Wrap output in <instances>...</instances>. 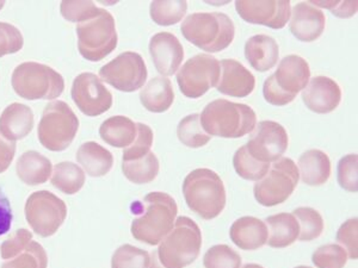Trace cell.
<instances>
[{"label": "cell", "mask_w": 358, "mask_h": 268, "mask_svg": "<svg viewBox=\"0 0 358 268\" xmlns=\"http://www.w3.org/2000/svg\"><path fill=\"white\" fill-rule=\"evenodd\" d=\"M202 247V232L187 216L176 220L171 232L150 255L148 268H185L194 264Z\"/></svg>", "instance_id": "obj_1"}, {"label": "cell", "mask_w": 358, "mask_h": 268, "mask_svg": "<svg viewBox=\"0 0 358 268\" xmlns=\"http://www.w3.org/2000/svg\"><path fill=\"white\" fill-rule=\"evenodd\" d=\"M200 122L210 137L239 138L255 131L257 116L246 104L216 99L204 107Z\"/></svg>", "instance_id": "obj_2"}, {"label": "cell", "mask_w": 358, "mask_h": 268, "mask_svg": "<svg viewBox=\"0 0 358 268\" xmlns=\"http://www.w3.org/2000/svg\"><path fill=\"white\" fill-rule=\"evenodd\" d=\"M183 195L189 209L206 221L220 215L227 200L224 181L209 168H197L187 175Z\"/></svg>", "instance_id": "obj_3"}, {"label": "cell", "mask_w": 358, "mask_h": 268, "mask_svg": "<svg viewBox=\"0 0 358 268\" xmlns=\"http://www.w3.org/2000/svg\"><path fill=\"white\" fill-rule=\"evenodd\" d=\"M145 211L131 223L135 240L157 246L175 225L178 207L175 198L165 192H152L143 198Z\"/></svg>", "instance_id": "obj_4"}, {"label": "cell", "mask_w": 358, "mask_h": 268, "mask_svg": "<svg viewBox=\"0 0 358 268\" xmlns=\"http://www.w3.org/2000/svg\"><path fill=\"white\" fill-rule=\"evenodd\" d=\"M185 40L209 53H219L232 45L236 27L222 13H192L180 27Z\"/></svg>", "instance_id": "obj_5"}, {"label": "cell", "mask_w": 358, "mask_h": 268, "mask_svg": "<svg viewBox=\"0 0 358 268\" xmlns=\"http://www.w3.org/2000/svg\"><path fill=\"white\" fill-rule=\"evenodd\" d=\"M310 77V65L305 59L299 55L285 57L276 72L265 80L263 86L265 100L275 106L289 104L308 85Z\"/></svg>", "instance_id": "obj_6"}, {"label": "cell", "mask_w": 358, "mask_h": 268, "mask_svg": "<svg viewBox=\"0 0 358 268\" xmlns=\"http://www.w3.org/2000/svg\"><path fill=\"white\" fill-rule=\"evenodd\" d=\"M11 84L15 92L28 100H52L60 97L65 89L62 74L37 62H24L17 66Z\"/></svg>", "instance_id": "obj_7"}, {"label": "cell", "mask_w": 358, "mask_h": 268, "mask_svg": "<svg viewBox=\"0 0 358 268\" xmlns=\"http://www.w3.org/2000/svg\"><path fill=\"white\" fill-rule=\"evenodd\" d=\"M77 35L79 53L89 61H101L117 47L114 17L103 8L97 16L78 23Z\"/></svg>", "instance_id": "obj_8"}, {"label": "cell", "mask_w": 358, "mask_h": 268, "mask_svg": "<svg viewBox=\"0 0 358 268\" xmlns=\"http://www.w3.org/2000/svg\"><path fill=\"white\" fill-rule=\"evenodd\" d=\"M78 129L79 119L77 114L65 102L55 100L45 106L38 123L37 135L45 149L62 151L72 144Z\"/></svg>", "instance_id": "obj_9"}, {"label": "cell", "mask_w": 358, "mask_h": 268, "mask_svg": "<svg viewBox=\"0 0 358 268\" xmlns=\"http://www.w3.org/2000/svg\"><path fill=\"white\" fill-rule=\"evenodd\" d=\"M300 179L296 163L289 158H281L273 163L268 175L257 181L253 193L263 207H276L293 195Z\"/></svg>", "instance_id": "obj_10"}, {"label": "cell", "mask_w": 358, "mask_h": 268, "mask_svg": "<svg viewBox=\"0 0 358 268\" xmlns=\"http://www.w3.org/2000/svg\"><path fill=\"white\" fill-rule=\"evenodd\" d=\"M220 62L208 54H199L189 59L177 73L180 92L187 98L199 99L220 80Z\"/></svg>", "instance_id": "obj_11"}, {"label": "cell", "mask_w": 358, "mask_h": 268, "mask_svg": "<svg viewBox=\"0 0 358 268\" xmlns=\"http://www.w3.org/2000/svg\"><path fill=\"white\" fill-rule=\"evenodd\" d=\"M25 217L37 235L49 237L65 222L67 207L52 192H34L25 204Z\"/></svg>", "instance_id": "obj_12"}, {"label": "cell", "mask_w": 358, "mask_h": 268, "mask_svg": "<svg viewBox=\"0 0 358 268\" xmlns=\"http://www.w3.org/2000/svg\"><path fill=\"white\" fill-rule=\"evenodd\" d=\"M148 75L143 57L134 52L120 54L99 69L103 82L122 92H134L145 85Z\"/></svg>", "instance_id": "obj_13"}, {"label": "cell", "mask_w": 358, "mask_h": 268, "mask_svg": "<svg viewBox=\"0 0 358 268\" xmlns=\"http://www.w3.org/2000/svg\"><path fill=\"white\" fill-rule=\"evenodd\" d=\"M71 94L78 109L89 117L104 114L113 106V94L94 73L79 74Z\"/></svg>", "instance_id": "obj_14"}, {"label": "cell", "mask_w": 358, "mask_h": 268, "mask_svg": "<svg viewBox=\"0 0 358 268\" xmlns=\"http://www.w3.org/2000/svg\"><path fill=\"white\" fill-rule=\"evenodd\" d=\"M288 143L289 137L283 126L273 121H263L258 123L246 148L258 161L271 163L283 156Z\"/></svg>", "instance_id": "obj_15"}, {"label": "cell", "mask_w": 358, "mask_h": 268, "mask_svg": "<svg viewBox=\"0 0 358 268\" xmlns=\"http://www.w3.org/2000/svg\"><path fill=\"white\" fill-rule=\"evenodd\" d=\"M236 13L248 23L259 24L268 28L280 30L290 20L292 6L288 0H271V1H236Z\"/></svg>", "instance_id": "obj_16"}, {"label": "cell", "mask_w": 358, "mask_h": 268, "mask_svg": "<svg viewBox=\"0 0 358 268\" xmlns=\"http://www.w3.org/2000/svg\"><path fill=\"white\" fill-rule=\"evenodd\" d=\"M150 54L155 68L164 77L173 75L184 59L183 45L171 33L155 34L150 41Z\"/></svg>", "instance_id": "obj_17"}, {"label": "cell", "mask_w": 358, "mask_h": 268, "mask_svg": "<svg viewBox=\"0 0 358 268\" xmlns=\"http://www.w3.org/2000/svg\"><path fill=\"white\" fill-rule=\"evenodd\" d=\"M302 100L315 114H330L342 100V89L331 77H315L306 86Z\"/></svg>", "instance_id": "obj_18"}, {"label": "cell", "mask_w": 358, "mask_h": 268, "mask_svg": "<svg viewBox=\"0 0 358 268\" xmlns=\"http://www.w3.org/2000/svg\"><path fill=\"white\" fill-rule=\"evenodd\" d=\"M289 21L290 31L299 41H315L325 30V13L310 3L295 5L292 10V20Z\"/></svg>", "instance_id": "obj_19"}, {"label": "cell", "mask_w": 358, "mask_h": 268, "mask_svg": "<svg viewBox=\"0 0 358 268\" xmlns=\"http://www.w3.org/2000/svg\"><path fill=\"white\" fill-rule=\"evenodd\" d=\"M220 67L222 75L216 86L220 94L234 98H245L252 94L256 79L243 64L228 59L220 62Z\"/></svg>", "instance_id": "obj_20"}, {"label": "cell", "mask_w": 358, "mask_h": 268, "mask_svg": "<svg viewBox=\"0 0 358 268\" xmlns=\"http://www.w3.org/2000/svg\"><path fill=\"white\" fill-rule=\"evenodd\" d=\"M233 244L243 251H257L268 242L266 224L252 216H245L236 220L229 229Z\"/></svg>", "instance_id": "obj_21"}, {"label": "cell", "mask_w": 358, "mask_h": 268, "mask_svg": "<svg viewBox=\"0 0 358 268\" xmlns=\"http://www.w3.org/2000/svg\"><path fill=\"white\" fill-rule=\"evenodd\" d=\"M34 128V112L20 103L8 105L0 116V133L8 141L27 137Z\"/></svg>", "instance_id": "obj_22"}, {"label": "cell", "mask_w": 358, "mask_h": 268, "mask_svg": "<svg viewBox=\"0 0 358 268\" xmlns=\"http://www.w3.org/2000/svg\"><path fill=\"white\" fill-rule=\"evenodd\" d=\"M245 57L252 68L258 72H268L277 65L280 49L273 37L261 34L246 41Z\"/></svg>", "instance_id": "obj_23"}, {"label": "cell", "mask_w": 358, "mask_h": 268, "mask_svg": "<svg viewBox=\"0 0 358 268\" xmlns=\"http://www.w3.org/2000/svg\"><path fill=\"white\" fill-rule=\"evenodd\" d=\"M297 168L302 181L310 186L324 185L331 177L330 158L319 149H310L303 153L299 158Z\"/></svg>", "instance_id": "obj_24"}, {"label": "cell", "mask_w": 358, "mask_h": 268, "mask_svg": "<svg viewBox=\"0 0 358 268\" xmlns=\"http://www.w3.org/2000/svg\"><path fill=\"white\" fill-rule=\"evenodd\" d=\"M140 100L145 109L153 114H163L175 100L172 84L167 77H155L140 92Z\"/></svg>", "instance_id": "obj_25"}, {"label": "cell", "mask_w": 358, "mask_h": 268, "mask_svg": "<svg viewBox=\"0 0 358 268\" xmlns=\"http://www.w3.org/2000/svg\"><path fill=\"white\" fill-rule=\"evenodd\" d=\"M18 178L29 186H37L48 181L52 172L49 158L35 151H25L16 165Z\"/></svg>", "instance_id": "obj_26"}, {"label": "cell", "mask_w": 358, "mask_h": 268, "mask_svg": "<svg viewBox=\"0 0 358 268\" xmlns=\"http://www.w3.org/2000/svg\"><path fill=\"white\" fill-rule=\"evenodd\" d=\"M77 161L84 168L86 174L99 178L111 171L114 165V156L101 144L86 142L78 149Z\"/></svg>", "instance_id": "obj_27"}, {"label": "cell", "mask_w": 358, "mask_h": 268, "mask_svg": "<svg viewBox=\"0 0 358 268\" xmlns=\"http://www.w3.org/2000/svg\"><path fill=\"white\" fill-rule=\"evenodd\" d=\"M268 237L266 244L270 247L282 249L292 246L300 235V225L293 214H277L266 218Z\"/></svg>", "instance_id": "obj_28"}, {"label": "cell", "mask_w": 358, "mask_h": 268, "mask_svg": "<svg viewBox=\"0 0 358 268\" xmlns=\"http://www.w3.org/2000/svg\"><path fill=\"white\" fill-rule=\"evenodd\" d=\"M138 134L136 124L131 118L114 116L108 118L99 128V135L103 141L115 148H127L134 142Z\"/></svg>", "instance_id": "obj_29"}, {"label": "cell", "mask_w": 358, "mask_h": 268, "mask_svg": "<svg viewBox=\"0 0 358 268\" xmlns=\"http://www.w3.org/2000/svg\"><path fill=\"white\" fill-rule=\"evenodd\" d=\"M52 184L65 195H76L85 184V173L77 163H57L54 167Z\"/></svg>", "instance_id": "obj_30"}, {"label": "cell", "mask_w": 358, "mask_h": 268, "mask_svg": "<svg viewBox=\"0 0 358 268\" xmlns=\"http://www.w3.org/2000/svg\"><path fill=\"white\" fill-rule=\"evenodd\" d=\"M123 174L131 183L148 184L152 183L159 173V160L153 151L143 158L133 161H123Z\"/></svg>", "instance_id": "obj_31"}, {"label": "cell", "mask_w": 358, "mask_h": 268, "mask_svg": "<svg viewBox=\"0 0 358 268\" xmlns=\"http://www.w3.org/2000/svg\"><path fill=\"white\" fill-rule=\"evenodd\" d=\"M233 166L238 175L245 180L259 181L268 174L270 163H261L250 154L246 146H243L233 156Z\"/></svg>", "instance_id": "obj_32"}, {"label": "cell", "mask_w": 358, "mask_h": 268, "mask_svg": "<svg viewBox=\"0 0 358 268\" xmlns=\"http://www.w3.org/2000/svg\"><path fill=\"white\" fill-rule=\"evenodd\" d=\"M187 3L183 0L175 1H153L150 8L152 20L155 23L162 27L175 25L183 20L187 13Z\"/></svg>", "instance_id": "obj_33"}, {"label": "cell", "mask_w": 358, "mask_h": 268, "mask_svg": "<svg viewBox=\"0 0 358 268\" xmlns=\"http://www.w3.org/2000/svg\"><path fill=\"white\" fill-rule=\"evenodd\" d=\"M177 136L184 146L189 148H201L210 141V136L206 134L201 126L200 114H189L179 122Z\"/></svg>", "instance_id": "obj_34"}, {"label": "cell", "mask_w": 358, "mask_h": 268, "mask_svg": "<svg viewBox=\"0 0 358 268\" xmlns=\"http://www.w3.org/2000/svg\"><path fill=\"white\" fill-rule=\"evenodd\" d=\"M299 225H300V235L297 240L302 242H310L315 240L324 232V220L322 216L313 207H297L294 210Z\"/></svg>", "instance_id": "obj_35"}, {"label": "cell", "mask_w": 358, "mask_h": 268, "mask_svg": "<svg viewBox=\"0 0 358 268\" xmlns=\"http://www.w3.org/2000/svg\"><path fill=\"white\" fill-rule=\"evenodd\" d=\"M48 256L45 248L35 241H31L23 252L10 260L5 261L1 268H47Z\"/></svg>", "instance_id": "obj_36"}, {"label": "cell", "mask_w": 358, "mask_h": 268, "mask_svg": "<svg viewBox=\"0 0 358 268\" xmlns=\"http://www.w3.org/2000/svg\"><path fill=\"white\" fill-rule=\"evenodd\" d=\"M150 253L131 244H123L116 249L111 259V268H148Z\"/></svg>", "instance_id": "obj_37"}, {"label": "cell", "mask_w": 358, "mask_h": 268, "mask_svg": "<svg viewBox=\"0 0 358 268\" xmlns=\"http://www.w3.org/2000/svg\"><path fill=\"white\" fill-rule=\"evenodd\" d=\"M204 268H241V256L227 246L216 244L203 256Z\"/></svg>", "instance_id": "obj_38"}, {"label": "cell", "mask_w": 358, "mask_h": 268, "mask_svg": "<svg viewBox=\"0 0 358 268\" xmlns=\"http://www.w3.org/2000/svg\"><path fill=\"white\" fill-rule=\"evenodd\" d=\"M312 261L317 268H344L348 262V253L339 244H325L313 253Z\"/></svg>", "instance_id": "obj_39"}, {"label": "cell", "mask_w": 358, "mask_h": 268, "mask_svg": "<svg viewBox=\"0 0 358 268\" xmlns=\"http://www.w3.org/2000/svg\"><path fill=\"white\" fill-rule=\"evenodd\" d=\"M136 129H138V134H136L134 142L131 143V146L124 148V151H123V161L138 160L151 151L153 140H155L153 131L143 123H138Z\"/></svg>", "instance_id": "obj_40"}, {"label": "cell", "mask_w": 358, "mask_h": 268, "mask_svg": "<svg viewBox=\"0 0 358 268\" xmlns=\"http://www.w3.org/2000/svg\"><path fill=\"white\" fill-rule=\"evenodd\" d=\"M337 179L339 186L348 192L358 191V155L349 154L338 163Z\"/></svg>", "instance_id": "obj_41"}, {"label": "cell", "mask_w": 358, "mask_h": 268, "mask_svg": "<svg viewBox=\"0 0 358 268\" xmlns=\"http://www.w3.org/2000/svg\"><path fill=\"white\" fill-rule=\"evenodd\" d=\"M62 15L72 23H82L97 16L102 8H97L92 1H62Z\"/></svg>", "instance_id": "obj_42"}, {"label": "cell", "mask_w": 358, "mask_h": 268, "mask_svg": "<svg viewBox=\"0 0 358 268\" xmlns=\"http://www.w3.org/2000/svg\"><path fill=\"white\" fill-rule=\"evenodd\" d=\"M336 240L341 247L345 249L348 255L352 260L358 259V220L351 218L341 225L338 229Z\"/></svg>", "instance_id": "obj_43"}, {"label": "cell", "mask_w": 358, "mask_h": 268, "mask_svg": "<svg viewBox=\"0 0 358 268\" xmlns=\"http://www.w3.org/2000/svg\"><path fill=\"white\" fill-rule=\"evenodd\" d=\"M24 45L21 31L8 23L0 22V57L18 53Z\"/></svg>", "instance_id": "obj_44"}, {"label": "cell", "mask_w": 358, "mask_h": 268, "mask_svg": "<svg viewBox=\"0 0 358 268\" xmlns=\"http://www.w3.org/2000/svg\"><path fill=\"white\" fill-rule=\"evenodd\" d=\"M33 241V234L27 229H20L8 240L0 246V255L5 261L13 259L23 252L27 246Z\"/></svg>", "instance_id": "obj_45"}, {"label": "cell", "mask_w": 358, "mask_h": 268, "mask_svg": "<svg viewBox=\"0 0 358 268\" xmlns=\"http://www.w3.org/2000/svg\"><path fill=\"white\" fill-rule=\"evenodd\" d=\"M315 8H325L331 10L334 16L348 18L357 13V1H310Z\"/></svg>", "instance_id": "obj_46"}, {"label": "cell", "mask_w": 358, "mask_h": 268, "mask_svg": "<svg viewBox=\"0 0 358 268\" xmlns=\"http://www.w3.org/2000/svg\"><path fill=\"white\" fill-rule=\"evenodd\" d=\"M16 154V143L8 141L0 133V173H4L13 161Z\"/></svg>", "instance_id": "obj_47"}, {"label": "cell", "mask_w": 358, "mask_h": 268, "mask_svg": "<svg viewBox=\"0 0 358 268\" xmlns=\"http://www.w3.org/2000/svg\"><path fill=\"white\" fill-rule=\"evenodd\" d=\"M13 220V210L10 202L4 192L0 190V236L4 235L10 230Z\"/></svg>", "instance_id": "obj_48"}, {"label": "cell", "mask_w": 358, "mask_h": 268, "mask_svg": "<svg viewBox=\"0 0 358 268\" xmlns=\"http://www.w3.org/2000/svg\"><path fill=\"white\" fill-rule=\"evenodd\" d=\"M243 268H264L261 265L257 264H246L245 266H243Z\"/></svg>", "instance_id": "obj_49"}, {"label": "cell", "mask_w": 358, "mask_h": 268, "mask_svg": "<svg viewBox=\"0 0 358 268\" xmlns=\"http://www.w3.org/2000/svg\"><path fill=\"white\" fill-rule=\"evenodd\" d=\"M4 5H5V1H0V10H1V8H4Z\"/></svg>", "instance_id": "obj_50"}, {"label": "cell", "mask_w": 358, "mask_h": 268, "mask_svg": "<svg viewBox=\"0 0 358 268\" xmlns=\"http://www.w3.org/2000/svg\"><path fill=\"white\" fill-rule=\"evenodd\" d=\"M295 268H312V267H308V266H297V267H295Z\"/></svg>", "instance_id": "obj_51"}]
</instances>
